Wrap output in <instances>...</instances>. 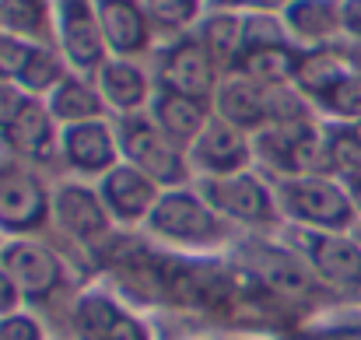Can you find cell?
<instances>
[{"mask_svg": "<svg viewBox=\"0 0 361 340\" xmlns=\"http://www.w3.org/2000/svg\"><path fill=\"white\" fill-rule=\"evenodd\" d=\"M284 204L291 207V214L316 228H348L355 221V204L348 190L326 179H302L284 186Z\"/></svg>", "mask_w": 361, "mask_h": 340, "instance_id": "6da1fadb", "label": "cell"}, {"mask_svg": "<svg viewBox=\"0 0 361 340\" xmlns=\"http://www.w3.org/2000/svg\"><path fill=\"white\" fill-rule=\"evenodd\" d=\"M302 249L312 263V270L348 291H361V242L358 238H344L334 231H305L302 235Z\"/></svg>", "mask_w": 361, "mask_h": 340, "instance_id": "7a4b0ae2", "label": "cell"}, {"mask_svg": "<svg viewBox=\"0 0 361 340\" xmlns=\"http://www.w3.org/2000/svg\"><path fill=\"white\" fill-rule=\"evenodd\" d=\"M151 228L179 242H207L221 231L214 214L186 193H169L165 200H158V207L151 211Z\"/></svg>", "mask_w": 361, "mask_h": 340, "instance_id": "3957f363", "label": "cell"}, {"mask_svg": "<svg viewBox=\"0 0 361 340\" xmlns=\"http://www.w3.org/2000/svg\"><path fill=\"white\" fill-rule=\"evenodd\" d=\"M4 270L7 277L18 284V291L32 295V298H42L56 288L60 281V267L56 260L42 249V245H32V242H14L4 249Z\"/></svg>", "mask_w": 361, "mask_h": 340, "instance_id": "277c9868", "label": "cell"}, {"mask_svg": "<svg viewBox=\"0 0 361 340\" xmlns=\"http://www.w3.org/2000/svg\"><path fill=\"white\" fill-rule=\"evenodd\" d=\"M74 327H78L81 340H147V334L140 330V323L130 320L126 312H120L102 295H88V298L78 302Z\"/></svg>", "mask_w": 361, "mask_h": 340, "instance_id": "5b68a950", "label": "cell"}, {"mask_svg": "<svg viewBox=\"0 0 361 340\" xmlns=\"http://www.w3.org/2000/svg\"><path fill=\"white\" fill-rule=\"evenodd\" d=\"M46 214L42 186L18 172H0V225L4 228H32Z\"/></svg>", "mask_w": 361, "mask_h": 340, "instance_id": "8992f818", "label": "cell"}, {"mask_svg": "<svg viewBox=\"0 0 361 340\" xmlns=\"http://www.w3.org/2000/svg\"><path fill=\"white\" fill-rule=\"evenodd\" d=\"M126 151H130V158L147 172V176H154V179H161V183H179L186 172H183V162H179V154H176V147H169L154 130H147V126H130V133H126Z\"/></svg>", "mask_w": 361, "mask_h": 340, "instance_id": "52a82bcc", "label": "cell"}, {"mask_svg": "<svg viewBox=\"0 0 361 340\" xmlns=\"http://www.w3.org/2000/svg\"><path fill=\"white\" fill-rule=\"evenodd\" d=\"M211 197H214V204H221L228 214H235L242 221H270V214H274L267 190L249 176H235V179L228 176L225 183H214Z\"/></svg>", "mask_w": 361, "mask_h": 340, "instance_id": "ba28073f", "label": "cell"}, {"mask_svg": "<svg viewBox=\"0 0 361 340\" xmlns=\"http://www.w3.org/2000/svg\"><path fill=\"white\" fill-rule=\"evenodd\" d=\"M165 85L176 88V95H186V99H200L211 85V63H207V53L197 46V42H186L179 46L169 63H165Z\"/></svg>", "mask_w": 361, "mask_h": 340, "instance_id": "9c48e42d", "label": "cell"}, {"mask_svg": "<svg viewBox=\"0 0 361 340\" xmlns=\"http://www.w3.org/2000/svg\"><path fill=\"white\" fill-rule=\"evenodd\" d=\"M63 46L78 67L99 63V32L85 11V0H63Z\"/></svg>", "mask_w": 361, "mask_h": 340, "instance_id": "30bf717a", "label": "cell"}, {"mask_svg": "<svg viewBox=\"0 0 361 340\" xmlns=\"http://www.w3.org/2000/svg\"><path fill=\"white\" fill-rule=\"evenodd\" d=\"M151 197H154L151 183L140 172H133V169H120V172H113L106 179V200L113 204V211L120 218H140L147 211Z\"/></svg>", "mask_w": 361, "mask_h": 340, "instance_id": "8fae6325", "label": "cell"}, {"mask_svg": "<svg viewBox=\"0 0 361 340\" xmlns=\"http://www.w3.org/2000/svg\"><path fill=\"white\" fill-rule=\"evenodd\" d=\"M56 211H60V221L71 228L74 235H85V238H88V235L106 231V214H102L99 200H95L88 190H78V186L60 190Z\"/></svg>", "mask_w": 361, "mask_h": 340, "instance_id": "7c38bea8", "label": "cell"}, {"mask_svg": "<svg viewBox=\"0 0 361 340\" xmlns=\"http://www.w3.org/2000/svg\"><path fill=\"white\" fill-rule=\"evenodd\" d=\"M67 154L81 169H106L113 162V144H109L106 126H99V123L74 126L67 133Z\"/></svg>", "mask_w": 361, "mask_h": 340, "instance_id": "4fadbf2b", "label": "cell"}, {"mask_svg": "<svg viewBox=\"0 0 361 340\" xmlns=\"http://www.w3.org/2000/svg\"><path fill=\"white\" fill-rule=\"evenodd\" d=\"M242 158H245V147H242V137L225 123V119H214L204 137H200V162H207L211 169L218 172H228L235 169Z\"/></svg>", "mask_w": 361, "mask_h": 340, "instance_id": "5bb4252c", "label": "cell"}, {"mask_svg": "<svg viewBox=\"0 0 361 340\" xmlns=\"http://www.w3.org/2000/svg\"><path fill=\"white\" fill-rule=\"evenodd\" d=\"M102 28L116 49H140L144 46V21L126 0L102 4Z\"/></svg>", "mask_w": 361, "mask_h": 340, "instance_id": "9a60e30c", "label": "cell"}, {"mask_svg": "<svg viewBox=\"0 0 361 340\" xmlns=\"http://www.w3.org/2000/svg\"><path fill=\"white\" fill-rule=\"evenodd\" d=\"M295 78H298V85H302L305 92H316V95H326V99H330V92H334L348 74H344V60H341V56H334V53H312V56H305V60L295 67Z\"/></svg>", "mask_w": 361, "mask_h": 340, "instance_id": "2e32d148", "label": "cell"}, {"mask_svg": "<svg viewBox=\"0 0 361 340\" xmlns=\"http://www.w3.org/2000/svg\"><path fill=\"white\" fill-rule=\"evenodd\" d=\"M288 21H291L295 32L316 39V35H330L337 28L341 14H337V7L330 0H295L288 7Z\"/></svg>", "mask_w": 361, "mask_h": 340, "instance_id": "e0dca14e", "label": "cell"}, {"mask_svg": "<svg viewBox=\"0 0 361 340\" xmlns=\"http://www.w3.org/2000/svg\"><path fill=\"white\" fill-rule=\"evenodd\" d=\"M158 119L172 137H190L204 126V109L197 106V99H186V95L172 92L158 102Z\"/></svg>", "mask_w": 361, "mask_h": 340, "instance_id": "ac0fdd59", "label": "cell"}, {"mask_svg": "<svg viewBox=\"0 0 361 340\" xmlns=\"http://www.w3.org/2000/svg\"><path fill=\"white\" fill-rule=\"evenodd\" d=\"M7 140L18 151H42L49 144V119L42 116L39 106H25L7 123Z\"/></svg>", "mask_w": 361, "mask_h": 340, "instance_id": "d6986e66", "label": "cell"}, {"mask_svg": "<svg viewBox=\"0 0 361 340\" xmlns=\"http://www.w3.org/2000/svg\"><path fill=\"white\" fill-rule=\"evenodd\" d=\"M245 71H249L256 81H263V85H277V81H284L295 67H291V53H288V49H281V46H259V49H252V53L245 56Z\"/></svg>", "mask_w": 361, "mask_h": 340, "instance_id": "ffe728a7", "label": "cell"}, {"mask_svg": "<svg viewBox=\"0 0 361 340\" xmlns=\"http://www.w3.org/2000/svg\"><path fill=\"white\" fill-rule=\"evenodd\" d=\"M102 92L116 102V106H137L144 99V81L137 78V71H130L126 63H109L102 71Z\"/></svg>", "mask_w": 361, "mask_h": 340, "instance_id": "44dd1931", "label": "cell"}, {"mask_svg": "<svg viewBox=\"0 0 361 340\" xmlns=\"http://www.w3.org/2000/svg\"><path fill=\"white\" fill-rule=\"evenodd\" d=\"M221 113L232 123H256L263 119V99L249 85H228L221 92Z\"/></svg>", "mask_w": 361, "mask_h": 340, "instance_id": "7402d4cb", "label": "cell"}, {"mask_svg": "<svg viewBox=\"0 0 361 340\" xmlns=\"http://www.w3.org/2000/svg\"><path fill=\"white\" fill-rule=\"evenodd\" d=\"M53 109L63 116V119H88V116L99 113V102L88 88L74 85V81H63L53 95Z\"/></svg>", "mask_w": 361, "mask_h": 340, "instance_id": "603a6c76", "label": "cell"}, {"mask_svg": "<svg viewBox=\"0 0 361 340\" xmlns=\"http://www.w3.org/2000/svg\"><path fill=\"white\" fill-rule=\"evenodd\" d=\"M239 32H242L239 21H232V18H214V21H207V28H204V42L211 46V53H214L218 60H232L242 42Z\"/></svg>", "mask_w": 361, "mask_h": 340, "instance_id": "cb8c5ba5", "label": "cell"}, {"mask_svg": "<svg viewBox=\"0 0 361 340\" xmlns=\"http://www.w3.org/2000/svg\"><path fill=\"white\" fill-rule=\"evenodd\" d=\"M326 144H330V162H334V169H344L348 176H361V140L351 130L337 133V137L326 140Z\"/></svg>", "mask_w": 361, "mask_h": 340, "instance_id": "d4e9b609", "label": "cell"}, {"mask_svg": "<svg viewBox=\"0 0 361 340\" xmlns=\"http://www.w3.org/2000/svg\"><path fill=\"white\" fill-rule=\"evenodd\" d=\"M32 49L14 42V39H0V78H25L28 63H32Z\"/></svg>", "mask_w": 361, "mask_h": 340, "instance_id": "484cf974", "label": "cell"}, {"mask_svg": "<svg viewBox=\"0 0 361 340\" xmlns=\"http://www.w3.org/2000/svg\"><path fill=\"white\" fill-rule=\"evenodd\" d=\"M330 106L344 116H361V74H348L330 92Z\"/></svg>", "mask_w": 361, "mask_h": 340, "instance_id": "4316f807", "label": "cell"}, {"mask_svg": "<svg viewBox=\"0 0 361 340\" xmlns=\"http://www.w3.org/2000/svg\"><path fill=\"white\" fill-rule=\"evenodd\" d=\"M0 14L11 28H35L42 18V7H39V0H4Z\"/></svg>", "mask_w": 361, "mask_h": 340, "instance_id": "83f0119b", "label": "cell"}, {"mask_svg": "<svg viewBox=\"0 0 361 340\" xmlns=\"http://www.w3.org/2000/svg\"><path fill=\"white\" fill-rule=\"evenodd\" d=\"M147 11L165 25H183V21L193 18L197 0H147Z\"/></svg>", "mask_w": 361, "mask_h": 340, "instance_id": "f1b7e54d", "label": "cell"}, {"mask_svg": "<svg viewBox=\"0 0 361 340\" xmlns=\"http://www.w3.org/2000/svg\"><path fill=\"white\" fill-rule=\"evenodd\" d=\"M53 78H56V63H53L46 53H35L32 63H28V71H25V85H32V88H46Z\"/></svg>", "mask_w": 361, "mask_h": 340, "instance_id": "f546056e", "label": "cell"}, {"mask_svg": "<svg viewBox=\"0 0 361 340\" xmlns=\"http://www.w3.org/2000/svg\"><path fill=\"white\" fill-rule=\"evenodd\" d=\"M39 327L32 323V320H25V316H11V320H4L0 323V340H39Z\"/></svg>", "mask_w": 361, "mask_h": 340, "instance_id": "4dcf8cb0", "label": "cell"}, {"mask_svg": "<svg viewBox=\"0 0 361 340\" xmlns=\"http://www.w3.org/2000/svg\"><path fill=\"white\" fill-rule=\"evenodd\" d=\"M21 109H25V106H21V99H18L11 88H0V123H11Z\"/></svg>", "mask_w": 361, "mask_h": 340, "instance_id": "1f68e13d", "label": "cell"}, {"mask_svg": "<svg viewBox=\"0 0 361 340\" xmlns=\"http://www.w3.org/2000/svg\"><path fill=\"white\" fill-rule=\"evenodd\" d=\"M18 302V284L7 277V270H0V312H11Z\"/></svg>", "mask_w": 361, "mask_h": 340, "instance_id": "d6a6232c", "label": "cell"}, {"mask_svg": "<svg viewBox=\"0 0 361 340\" xmlns=\"http://www.w3.org/2000/svg\"><path fill=\"white\" fill-rule=\"evenodd\" d=\"M309 340H361V323H351V327H334V330H323Z\"/></svg>", "mask_w": 361, "mask_h": 340, "instance_id": "836d02e7", "label": "cell"}, {"mask_svg": "<svg viewBox=\"0 0 361 340\" xmlns=\"http://www.w3.org/2000/svg\"><path fill=\"white\" fill-rule=\"evenodd\" d=\"M341 21L348 25V32L361 35V0H348L344 11H341Z\"/></svg>", "mask_w": 361, "mask_h": 340, "instance_id": "e575fe53", "label": "cell"}, {"mask_svg": "<svg viewBox=\"0 0 361 340\" xmlns=\"http://www.w3.org/2000/svg\"><path fill=\"white\" fill-rule=\"evenodd\" d=\"M348 197H351L355 211H361V176H348Z\"/></svg>", "mask_w": 361, "mask_h": 340, "instance_id": "d590c367", "label": "cell"}, {"mask_svg": "<svg viewBox=\"0 0 361 340\" xmlns=\"http://www.w3.org/2000/svg\"><path fill=\"white\" fill-rule=\"evenodd\" d=\"M351 133H355V137L361 140V123H358V126H351Z\"/></svg>", "mask_w": 361, "mask_h": 340, "instance_id": "8d00e7d4", "label": "cell"}, {"mask_svg": "<svg viewBox=\"0 0 361 340\" xmlns=\"http://www.w3.org/2000/svg\"><path fill=\"white\" fill-rule=\"evenodd\" d=\"M358 242H361V228H358Z\"/></svg>", "mask_w": 361, "mask_h": 340, "instance_id": "74e56055", "label": "cell"}]
</instances>
